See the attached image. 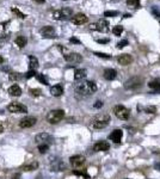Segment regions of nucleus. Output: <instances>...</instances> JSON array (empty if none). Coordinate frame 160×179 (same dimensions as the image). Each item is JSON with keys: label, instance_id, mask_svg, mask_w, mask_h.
Instances as JSON below:
<instances>
[{"label": "nucleus", "instance_id": "nucleus-28", "mask_svg": "<svg viewBox=\"0 0 160 179\" xmlns=\"http://www.w3.org/2000/svg\"><path fill=\"white\" fill-rule=\"evenodd\" d=\"M35 77H36V79H37L41 84H43V85H48V79H47L43 74H36Z\"/></svg>", "mask_w": 160, "mask_h": 179}, {"label": "nucleus", "instance_id": "nucleus-38", "mask_svg": "<svg viewBox=\"0 0 160 179\" xmlns=\"http://www.w3.org/2000/svg\"><path fill=\"white\" fill-rule=\"evenodd\" d=\"M19 78H21V77H19L17 73H12V74H10V79H11V80H18Z\"/></svg>", "mask_w": 160, "mask_h": 179}, {"label": "nucleus", "instance_id": "nucleus-25", "mask_svg": "<svg viewBox=\"0 0 160 179\" xmlns=\"http://www.w3.org/2000/svg\"><path fill=\"white\" fill-rule=\"evenodd\" d=\"M149 87L152 88L155 93H159L160 92V80H153L149 83Z\"/></svg>", "mask_w": 160, "mask_h": 179}, {"label": "nucleus", "instance_id": "nucleus-47", "mask_svg": "<svg viewBox=\"0 0 160 179\" xmlns=\"http://www.w3.org/2000/svg\"><path fill=\"white\" fill-rule=\"evenodd\" d=\"M129 17H131L130 15H124V18H129Z\"/></svg>", "mask_w": 160, "mask_h": 179}, {"label": "nucleus", "instance_id": "nucleus-45", "mask_svg": "<svg viewBox=\"0 0 160 179\" xmlns=\"http://www.w3.org/2000/svg\"><path fill=\"white\" fill-rule=\"evenodd\" d=\"M2 132H4V127H2V125H1V123H0V134H1Z\"/></svg>", "mask_w": 160, "mask_h": 179}, {"label": "nucleus", "instance_id": "nucleus-43", "mask_svg": "<svg viewBox=\"0 0 160 179\" xmlns=\"http://www.w3.org/2000/svg\"><path fill=\"white\" fill-rule=\"evenodd\" d=\"M32 1H35V2H37V4H44L46 0H32Z\"/></svg>", "mask_w": 160, "mask_h": 179}, {"label": "nucleus", "instance_id": "nucleus-32", "mask_svg": "<svg viewBox=\"0 0 160 179\" xmlns=\"http://www.w3.org/2000/svg\"><path fill=\"white\" fill-rule=\"evenodd\" d=\"M126 46H128V41H127V39H123V41L117 43V48H118V49H122V48H124Z\"/></svg>", "mask_w": 160, "mask_h": 179}, {"label": "nucleus", "instance_id": "nucleus-7", "mask_svg": "<svg viewBox=\"0 0 160 179\" xmlns=\"http://www.w3.org/2000/svg\"><path fill=\"white\" fill-rule=\"evenodd\" d=\"M90 29L91 30H98L100 32H107L109 31V22L107 19H100L96 24H91Z\"/></svg>", "mask_w": 160, "mask_h": 179}, {"label": "nucleus", "instance_id": "nucleus-4", "mask_svg": "<svg viewBox=\"0 0 160 179\" xmlns=\"http://www.w3.org/2000/svg\"><path fill=\"white\" fill-rule=\"evenodd\" d=\"M114 114L117 118H120V119H122V121H126V119H128L130 117L129 109H127V108L123 106V105H116L114 108Z\"/></svg>", "mask_w": 160, "mask_h": 179}, {"label": "nucleus", "instance_id": "nucleus-17", "mask_svg": "<svg viewBox=\"0 0 160 179\" xmlns=\"http://www.w3.org/2000/svg\"><path fill=\"white\" fill-rule=\"evenodd\" d=\"M52 139V136L49 135V134H47V132H41V134H38L36 135V137H35V141L39 143V145H42V143H46L47 141H49Z\"/></svg>", "mask_w": 160, "mask_h": 179}, {"label": "nucleus", "instance_id": "nucleus-23", "mask_svg": "<svg viewBox=\"0 0 160 179\" xmlns=\"http://www.w3.org/2000/svg\"><path fill=\"white\" fill-rule=\"evenodd\" d=\"M26 43H28V38L24 37V36H19V37L16 38V44L19 48H24L26 46Z\"/></svg>", "mask_w": 160, "mask_h": 179}, {"label": "nucleus", "instance_id": "nucleus-31", "mask_svg": "<svg viewBox=\"0 0 160 179\" xmlns=\"http://www.w3.org/2000/svg\"><path fill=\"white\" fill-rule=\"evenodd\" d=\"M12 12H13L15 15H17V16L19 17V18H22V19H24V18H25V15H24V13H22L19 10H17L16 7L12 8Z\"/></svg>", "mask_w": 160, "mask_h": 179}, {"label": "nucleus", "instance_id": "nucleus-40", "mask_svg": "<svg viewBox=\"0 0 160 179\" xmlns=\"http://www.w3.org/2000/svg\"><path fill=\"white\" fill-rule=\"evenodd\" d=\"M146 111H147V112H149V114H154V112H157V109H155L154 106H152V108H147Z\"/></svg>", "mask_w": 160, "mask_h": 179}, {"label": "nucleus", "instance_id": "nucleus-3", "mask_svg": "<svg viewBox=\"0 0 160 179\" xmlns=\"http://www.w3.org/2000/svg\"><path fill=\"white\" fill-rule=\"evenodd\" d=\"M110 123V116L109 115H102V116L97 117L96 119H93L92 122V127L94 129H103V128H107Z\"/></svg>", "mask_w": 160, "mask_h": 179}, {"label": "nucleus", "instance_id": "nucleus-13", "mask_svg": "<svg viewBox=\"0 0 160 179\" xmlns=\"http://www.w3.org/2000/svg\"><path fill=\"white\" fill-rule=\"evenodd\" d=\"M87 17L85 16L84 13H76L75 16L72 17V23L75 25H83V24L87 23Z\"/></svg>", "mask_w": 160, "mask_h": 179}, {"label": "nucleus", "instance_id": "nucleus-34", "mask_svg": "<svg viewBox=\"0 0 160 179\" xmlns=\"http://www.w3.org/2000/svg\"><path fill=\"white\" fill-rule=\"evenodd\" d=\"M75 176H83V177H85V179H89V176H87V173L84 171H74L73 172Z\"/></svg>", "mask_w": 160, "mask_h": 179}, {"label": "nucleus", "instance_id": "nucleus-18", "mask_svg": "<svg viewBox=\"0 0 160 179\" xmlns=\"http://www.w3.org/2000/svg\"><path fill=\"white\" fill-rule=\"evenodd\" d=\"M8 93H10V96H12V97H19V96L22 94V88L15 84V85H12L8 88Z\"/></svg>", "mask_w": 160, "mask_h": 179}, {"label": "nucleus", "instance_id": "nucleus-19", "mask_svg": "<svg viewBox=\"0 0 160 179\" xmlns=\"http://www.w3.org/2000/svg\"><path fill=\"white\" fill-rule=\"evenodd\" d=\"M50 93H52V96H54V97H60V96H62V93H63V88H62L61 85H55L50 88Z\"/></svg>", "mask_w": 160, "mask_h": 179}, {"label": "nucleus", "instance_id": "nucleus-33", "mask_svg": "<svg viewBox=\"0 0 160 179\" xmlns=\"http://www.w3.org/2000/svg\"><path fill=\"white\" fill-rule=\"evenodd\" d=\"M104 16L105 17H116L117 16V11H107V12H104Z\"/></svg>", "mask_w": 160, "mask_h": 179}, {"label": "nucleus", "instance_id": "nucleus-41", "mask_svg": "<svg viewBox=\"0 0 160 179\" xmlns=\"http://www.w3.org/2000/svg\"><path fill=\"white\" fill-rule=\"evenodd\" d=\"M71 42H72V43H80V41H79V39H76V38H74V37H72V38H71Z\"/></svg>", "mask_w": 160, "mask_h": 179}, {"label": "nucleus", "instance_id": "nucleus-44", "mask_svg": "<svg viewBox=\"0 0 160 179\" xmlns=\"http://www.w3.org/2000/svg\"><path fill=\"white\" fill-rule=\"evenodd\" d=\"M97 42H99V43H105V42H107V39H98Z\"/></svg>", "mask_w": 160, "mask_h": 179}, {"label": "nucleus", "instance_id": "nucleus-16", "mask_svg": "<svg viewBox=\"0 0 160 179\" xmlns=\"http://www.w3.org/2000/svg\"><path fill=\"white\" fill-rule=\"evenodd\" d=\"M122 136H123V132L121 129H115L114 132L110 134V140L114 141L115 143H120L121 140H122Z\"/></svg>", "mask_w": 160, "mask_h": 179}, {"label": "nucleus", "instance_id": "nucleus-5", "mask_svg": "<svg viewBox=\"0 0 160 179\" xmlns=\"http://www.w3.org/2000/svg\"><path fill=\"white\" fill-rule=\"evenodd\" d=\"M144 84V79L140 78V77H134V78H130L129 80L126 81L124 87L127 90H137L139 87H141Z\"/></svg>", "mask_w": 160, "mask_h": 179}, {"label": "nucleus", "instance_id": "nucleus-21", "mask_svg": "<svg viewBox=\"0 0 160 179\" xmlns=\"http://www.w3.org/2000/svg\"><path fill=\"white\" fill-rule=\"evenodd\" d=\"M86 78V69H76L74 72V79L76 81H80Z\"/></svg>", "mask_w": 160, "mask_h": 179}, {"label": "nucleus", "instance_id": "nucleus-6", "mask_svg": "<svg viewBox=\"0 0 160 179\" xmlns=\"http://www.w3.org/2000/svg\"><path fill=\"white\" fill-rule=\"evenodd\" d=\"M7 110L10 112H12V114H25L28 111L25 105L21 104V103H17V101L11 103L7 106Z\"/></svg>", "mask_w": 160, "mask_h": 179}, {"label": "nucleus", "instance_id": "nucleus-39", "mask_svg": "<svg viewBox=\"0 0 160 179\" xmlns=\"http://www.w3.org/2000/svg\"><path fill=\"white\" fill-rule=\"evenodd\" d=\"M96 109H99V108H102L103 106V101H96V104L93 105Z\"/></svg>", "mask_w": 160, "mask_h": 179}, {"label": "nucleus", "instance_id": "nucleus-26", "mask_svg": "<svg viewBox=\"0 0 160 179\" xmlns=\"http://www.w3.org/2000/svg\"><path fill=\"white\" fill-rule=\"evenodd\" d=\"M37 168H38V163H37V161H32V163H30L29 165H25V166H23L24 171H35V170H37Z\"/></svg>", "mask_w": 160, "mask_h": 179}, {"label": "nucleus", "instance_id": "nucleus-35", "mask_svg": "<svg viewBox=\"0 0 160 179\" xmlns=\"http://www.w3.org/2000/svg\"><path fill=\"white\" fill-rule=\"evenodd\" d=\"M30 93L34 96V97H37L41 94V90H38V88H31L30 90Z\"/></svg>", "mask_w": 160, "mask_h": 179}, {"label": "nucleus", "instance_id": "nucleus-36", "mask_svg": "<svg viewBox=\"0 0 160 179\" xmlns=\"http://www.w3.org/2000/svg\"><path fill=\"white\" fill-rule=\"evenodd\" d=\"M94 55H97L98 57H104V59H110L111 57V55L104 54V53H94Z\"/></svg>", "mask_w": 160, "mask_h": 179}, {"label": "nucleus", "instance_id": "nucleus-48", "mask_svg": "<svg viewBox=\"0 0 160 179\" xmlns=\"http://www.w3.org/2000/svg\"><path fill=\"white\" fill-rule=\"evenodd\" d=\"M2 112H4V111H2V110H0V115H1V114H2Z\"/></svg>", "mask_w": 160, "mask_h": 179}, {"label": "nucleus", "instance_id": "nucleus-1", "mask_svg": "<svg viewBox=\"0 0 160 179\" xmlns=\"http://www.w3.org/2000/svg\"><path fill=\"white\" fill-rule=\"evenodd\" d=\"M96 91H97V85L94 81H85V83H80L75 86V92L83 97L91 96Z\"/></svg>", "mask_w": 160, "mask_h": 179}, {"label": "nucleus", "instance_id": "nucleus-8", "mask_svg": "<svg viewBox=\"0 0 160 179\" xmlns=\"http://www.w3.org/2000/svg\"><path fill=\"white\" fill-rule=\"evenodd\" d=\"M54 19L56 20H60V19H66L68 17L72 16V10L71 8H62V10H59V11H55L53 13Z\"/></svg>", "mask_w": 160, "mask_h": 179}, {"label": "nucleus", "instance_id": "nucleus-14", "mask_svg": "<svg viewBox=\"0 0 160 179\" xmlns=\"http://www.w3.org/2000/svg\"><path fill=\"white\" fill-rule=\"evenodd\" d=\"M110 149V145L107 141H99L93 146V150L96 152H107Z\"/></svg>", "mask_w": 160, "mask_h": 179}, {"label": "nucleus", "instance_id": "nucleus-9", "mask_svg": "<svg viewBox=\"0 0 160 179\" xmlns=\"http://www.w3.org/2000/svg\"><path fill=\"white\" fill-rule=\"evenodd\" d=\"M65 60L67 61L68 63H80L83 61V56L80 54H76V53H71V54L65 55Z\"/></svg>", "mask_w": 160, "mask_h": 179}, {"label": "nucleus", "instance_id": "nucleus-46", "mask_svg": "<svg viewBox=\"0 0 160 179\" xmlns=\"http://www.w3.org/2000/svg\"><path fill=\"white\" fill-rule=\"evenodd\" d=\"M4 62V59H2V57H1V56H0V65H1V63Z\"/></svg>", "mask_w": 160, "mask_h": 179}, {"label": "nucleus", "instance_id": "nucleus-12", "mask_svg": "<svg viewBox=\"0 0 160 179\" xmlns=\"http://www.w3.org/2000/svg\"><path fill=\"white\" fill-rule=\"evenodd\" d=\"M69 163H71V165H72L73 167L78 168V167L83 166L85 163V158L83 155H73V156H71Z\"/></svg>", "mask_w": 160, "mask_h": 179}, {"label": "nucleus", "instance_id": "nucleus-30", "mask_svg": "<svg viewBox=\"0 0 160 179\" xmlns=\"http://www.w3.org/2000/svg\"><path fill=\"white\" fill-rule=\"evenodd\" d=\"M122 32H123V26H121V25H117V26H115L114 29H112V34L116 35V36H120Z\"/></svg>", "mask_w": 160, "mask_h": 179}, {"label": "nucleus", "instance_id": "nucleus-20", "mask_svg": "<svg viewBox=\"0 0 160 179\" xmlns=\"http://www.w3.org/2000/svg\"><path fill=\"white\" fill-rule=\"evenodd\" d=\"M116 77H117V72L115 69L109 68V69L104 70V78L107 80H114V79H116Z\"/></svg>", "mask_w": 160, "mask_h": 179}, {"label": "nucleus", "instance_id": "nucleus-10", "mask_svg": "<svg viewBox=\"0 0 160 179\" xmlns=\"http://www.w3.org/2000/svg\"><path fill=\"white\" fill-rule=\"evenodd\" d=\"M41 35L44 37V38H54L55 37V29L50 25H47L43 26L41 29Z\"/></svg>", "mask_w": 160, "mask_h": 179}, {"label": "nucleus", "instance_id": "nucleus-24", "mask_svg": "<svg viewBox=\"0 0 160 179\" xmlns=\"http://www.w3.org/2000/svg\"><path fill=\"white\" fill-rule=\"evenodd\" d=\"M52 168H53V171H63L65 170V165L62 161L60 160H56L55 163H53L52 165Z\"/></svg>", "mask_w": 160, "mask_h": 179}, {"label": "nucleus", "instance_id": "nucleus-27", "mask_svg": "<svg viewBox=\"0 0 160 179\" xmlns=\"http://www.w3.org/2000/svg\"><path fill=\"white\" fill-rule=\"evenodd\" d=\"M127 5L131 8H137L140 6V0H127Z\"/></svg>", "mask_w": 160, "mask_h": 179}, {"label": "nucleus", "instance_id": "nucleus-42", "mask_svg": "<svg viewBox=\"0 0 160 179\" xmlns=\"http://www.w3.org/2000/svg\"><path fill=\"white\" fill-rule=\"evenodd\" d=\"M154 168H155V170H158V171H160V163H155V165H154Z\"/></svg>", "mask_w": 160, "mask_h": 179}, {"label": "nucleus", "instance_id": "nucleus-11", "mask_svg": "<svg viewBox=\"0 0 160 179\" xmlns=\"http://www.w3.org/2000/svg\"><path fill=\"white\" fill-rule=\"evenodd\" d=\"M37 119L35 117H25L23 118L21 122H19V127L23 128V129H26V128H31L32 125L36 124Z\"/></svg>", "mask_w": 160, "mask_h": 179}, {"label": "nucleus", "instance_id": "nucleus-2", "mask_svg": "<svg viewBox=\"0 0 160 179\" xmlns=\"http://www.w3.org/2000/svg\"><path fill=\"white\" fill-rule=\"evenodd\" d=\"M65 117V111L63 110H52L48 115H47V121L50 124H56Z\"/></svg>", "mask_w": 160, "mask_h": 179}, {"label": "nucleus", "instance_id": "nucleus-29", "mask_svg": "<svg viewBox=\"0 0 160 179\" xmlns=\"http://www.w3.org/2000/svg\"><path fill=\"white\" fill-rule=\"evenodd\" d=\"M49 149V146H48V143H42V145H38V152L41 153V154H44L47 153V150Z\"/></svg>", "mask_w": 160, "mask_h": 179}, {"label": "nucleus", "instance_id": "nucleus-22", "mask_svg": "<svg viewBox=\"0 0 160 179\" xmlns=\"http://www.w3.org/2000/svg\"><path fill=\"white\" fill-rule=\"evenodd\" d=\"M38 67V60L35 56H29V68L30 70H35Z\"/></svg>", "mask_w": 160, "mask_h": 179}, {"label": "nucleus", "instance_id": "nucleus-15", "mask_svg": "<svg viewBox=\"0 0 160 179\" xmlns=\"http://www.w3.org/2000/svg\"><path fill=\"white\" fill-rule=\"evenodd\" d=\"M117 61H118V63L121 66H128V65H130V63L133 62V56L129 54H122L118 56Z\"/></svg>", "mask_w": 160, "mask_h": 179}, {"label": "nucleus", "instance_id": "nucleus-37", "mask_svg": "<svg viewBox=\"0 0 160 179\" xmlns=\"http://www.w3.org/2000/svg\"><path fill=\"white\" fill-rule=\"evenodd\" d=\"M34 75H36V73H35V70H29L26 74H25V78H28V79H30L32 78Z\"/></svg>", "mask_w": 160, "mask_h": 179}]
</instances>
